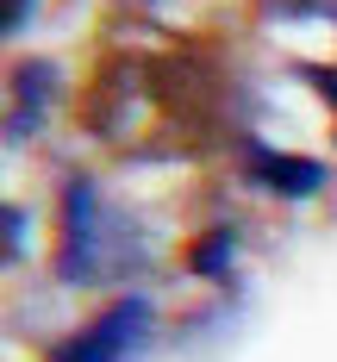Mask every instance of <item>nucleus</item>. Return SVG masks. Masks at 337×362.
<instances>
[{"label":"nucleus","instance_id":"1","mask_svg":"<svg viewBox=\"0 0 337 362\" xmlns=\"http://www.w3.org/2000/svg\"><path fill=\"white\" fill-rule=\"evenodd\" d=\"M107 231H100V200H94V181H69V200H63V281H100L112 262L100 256Z\"/></svg>","mask_w":337,"mask_h":362},{"label":"nucleus","instance_id":"2","mask_svg":"<svg viewBox=\"0 0 337 362\" xmlns=\"http://www.w3.org/2000/svg\"><path fill=\"white\" fill-rule=\"evenodd\" d=\"M144 331H150V300L131 293V300H119L112 313H100L81 337H69L50 362H125L138 344H144Z\"/></svg>","mask_w":337,"mask_h":362},{"label":"nucleus","instance_id":"3","mask_svg":"<svg viewBox=\"0 0 337 362\" xmlns=\"http://www.w3.org/2000/svg\"><path fill=\"white\" fill-rule=\"evenodd\" d=\"M250 169H256V181L281 187L288 200L319 194V181H325V169H319V163H300V156H268V150H250Z\"/></svg>","mask_w":337,"mask_h":362},{"label":"nucleus","instance_id":"4","mask_svg":"<svg viewBox=\"0 0 337 362\" xmlns=\"http://www.w3.org/2000/svg\"><path fill=\"white\" fill-rule=\"evenodd\" d=\"M225 244H231V238H225V231H213V238L200 244V256H194V269H200V275H213V269L225 262Z\"/></svg>","mask_w":337,"mask_h":362},{"label":"nucleus","instance_id":"5","mask_svg":"<svg viewBox=\"0 0 337 362\" xmlns=\"http://www.w3.org/2000/svg\"><path fill=\"white\" fill-rule=\"evenodd\" d=\"M19 238H25V218L6 213V256H19Z\"/></svg>","mask_w":337,"mask_h":362},{"label":"nucleus","instance_id":"6","mask_svg":"<svg viewBox=\"0 0 337 362\" xmlns=\"http://www.w3.org/2000/svg\"><path fill=\"white\" fill-rule=\"evenodd\" d=\"M25 25V0H6V32H19Z\"/></svg>","mask_w":337,"mask_h":362}]
</instances>
